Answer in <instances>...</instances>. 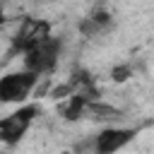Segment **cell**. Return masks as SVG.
Wrapping results in <instances>:
<instances>
[{
    "instance_id": "cell-1",
    "label": "cell",
    "mask_w": 154,
    "mask_h": 154,
    "mask_svg": "<svg viewBox=\"0 0 154 154\" xmlns=\"http://www.w3.org/2000/svg\"><path fill=\"white\" fill-rule=\"evenodd\" d=\"M137 130L135 128H120V125H106L101 128L94 137L84 140L75 154H116L120 149H125L132 140H135Z\"/></svg>"
},
{
    "instance_id": "cell-2",
    "label": "cell",
    "mask_w": 154,
    "mask_h": 154,
    "mask_svg": "<svg viewBox=\"0 0 154 154\" xmlns=\"http://www.w3.org/2000/svg\"><path fill=\"white\" fill-rule=\"evenodd\" d=\"M60 53H63V38L51 34L48 38H43L41 43H36L34 48H29L24 53V70L36 77L51 75L58 67Z\"/></svg>"
},
{
    "instance_id": "cell-3",
    "label": "cell",
    "mask_w": 154,
    "mask_h": 154,
    "mask_svg": "<svg viewBox=\"0 0 154 154\" xmlns=\"http://www.w3.org/2000/svg\"><path fill=\"white\" fill-rule=\"evenodd\" d=\"M38 113H41V106L24 103L17 111H12L5 118H0V144L2 147H17L24 140V135L29 132V128L36 120Z\"/></svg>"
},
{
    "instance_id": "cell-4",
    "label": "cell",
    "mask_w": 154,
    "mask_h": 154,
    "mask_svg": "<svg viewBox=\"0 0 154 154\" xmlns=\"http://www.w3.org/2000/svg\"><path fill=\"white\" fill-rule=\"evenodd\" d=\"M38 84V77L26 72V70H14L0 77V106L7 103H24L34 87Z\"/></svg>"
},
{
    "instance_id": "cell-5",
    "label": "cell",
    "mask_w": 154,
    "mask_h": 154,
    "mask_svg": "<svg viewBox=\"0 0 154 154\" xmlns=\"http://www.w3.org/2000/svg\"><path fill=\"white\" fill-rule=\"evenodd\" d=\"M48 36H51V24H48V22L26 19V22L19 26V31L14 34V38H12V51H19V53L24 55L29 48H34L36 43H41V41L48 38Z\"/></svg>"
},
{
    "instance_id": "cell-6",
    "label": "cell",
    "mask_w": 154,
    "mask_h": 154,
    "mask_svg": "<svg viewBox=\"0 0 154 154\" xmlns=\"http://www.w3.org/2000/svg\"><path fill=\"white\" fill-rule=\"evenodd\" d=\"M111 29H113V17H111L106 10H96V12H91V14L84 17L82 24H79V31H82L84 36H89V38L103 36V34H108Z\"/></svg>"
},
{
    "instance_id": "cell-7",
    "label": "cell",
    "mask_w": 154,
    "mask_h": 154,
    "mask_svg": "<svg viewBox=\"0 0 154 154\" xmlns=\"http://www.w3.org/2000/svg\"><path fill=\"white\" fill-rule=\"evenodd\" d=\"M87 103H89V96L87 94H70V99H67V103L63 106V118L65 120H77V118H82L84 116V111H87Z\"/></svg>"
},
{
    "instance_id": "cell-8",
    "label": "cell",
    "mask_w": 154,
    "mask_h": 154,
    "mask_svg": "<svg viewBox=\"0 0 154 154\" xmlns=\"http://www.w3.org/2000/svg\"><path fill=\"white\" fill-rule=\"evenodd\" d=\"M5 22H7V17H5V7H2V5H0V26H2V24H5Z\"/></svg>"
},
{
    "instance_id": "cell-9",
    "label": "cell",
    "mask_w": 154,
    "mask_h": 154,
    "mask_svg": "<svg viewBox=\"0 0 154 154\" xmlns=\"http://www.w3.org/2000/svg\"><path fill=\"white\" fill-rule=\"evenodd\" d=\"M0 154H7V152H5V149H2V147H0Z\"/></svg>"
}]
</instances>
